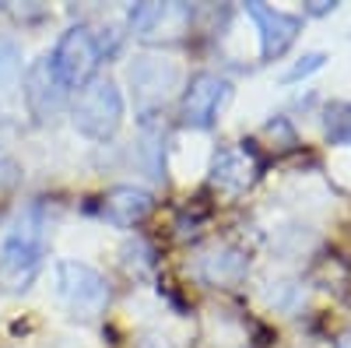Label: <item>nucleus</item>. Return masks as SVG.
Listing matches in <instances>:
<instances>
[{
  "mask_svg": "<svg viewBox=\"0 0 351 348\" xmlns=\"http://www.w3.org/2000/svg\"><path fill=\"white\" fill-rule=\"evenodd\" d=\"M21 92H25L28 113H32L36 120H53V116L64 109V102H67V84L60 81V74H56V67H53L49 56H39V60H32V67L25 71Z\"/></svg>",
  "mask_w": 351,
  "mask_h": 348,
  "instance_id": "obj_6",
  "label": "nucleus"
},
{
  "mask_svg": "<svg viewBox=\"0 0 351 348\" xmlns=\"http://www.w3.org/2000/svg\"><path fill=\"white\" fill-rule=\"evenodd\" d=\"M123 264H127V271H134V275H144V271H148V268L155 264L148 243H141V240L127 243V246H123Z\"/></svg>",
  "mask_w": 351,
  "mask_h": 348,
  "instance_id": "obj_15",
  "label": "nucleus"
},
{
  "mask_svg": "<svg viewBox=\"0 0 351 348\" xmlns=\"http://www.w3.org/2000/svg\"><path fill=\"white\" fill-rule=\"evenodd\" d=\"M250 271V260L243 250L236 246H211L204 250L200 260H197V275L208 281V285H239Z\"/></svg>",
  "mask_w": 351,
  "mask_h": 348,
  "instance_id": "obj_11",
  "label": "nucleus"
},
{
  "mask_svg": "<svg viewBox=\"0 0 351 348\" xmlns=\"http://www.w3.org/2000/svg\"><path fill=\"white\" fill-rule=\"evenodd\" d=\"M56 296L74 321H95L109 306V281L84 260L56 264Z\"/></svg>",
  "mask_w": 351,
  "mask_h": 348,
  "instance_id": "obj_3",
  "label": "nucleus"
},
{
  "mask_svg": "<svg viewBox=\"0 0 351 348\" xmlns=\"http://www.w3.org/2000/svg\"><path fill=\"white\" fill-rule=\"evenodd\" d=\"M324 134L330 144L351 148V102H330L324 109Z\"/></svg>",
  "mask_w": 351,
  "mask_h": 348,
  "instance_id": "obj_13",
  "label": "nucleus"
},
{
  "mask_svg": "<svg viewBox=\"0 0 351 348\" xmlns=\"http://www.w3.org/2000/svg\"><path fill=\"white\" fill-rule=\"evenodd\" d=\"M337 348H351V327H348V331L337 338Z\"/></svg>",
  "mask_w": 351,
  "mask_h": 348,
  "instance_id": "obj_20",
  "label": "nucleus"
},
{
  "mask_svg": "<svg viewBox=\"0 0 351 348\" xmlns=\"http://www.w3.org/2000/svg\"><path fill=\"white\" fill-rule=\"evenodd\" d=\"M49 243V222L39 205L18 215L14 229L0 246V288L4 292H25L43 271V257Z\"/></svg>",
  "mask_w": 351,
  "mask_h": 348,
  "instance_id": "obj_1",
  "label": "nucleus"
},
{
  "mask_svg": "<svg viewBox=\"0 0 351 348\" xmlns=\"http://www.w3.org/2000/svg\"><path fill=\"white\" fill-rule=\"evenodd\" d=\"M228 95H232V84L225 78L208 74V71L197 74L190 81L186 95H183V124L186 127H197V130L215 127V120H218L221 106L228 102Z\"/></svg>",
  "mask_w": 351,
  "mask_h": 348,
  "instance_id": "obj_8",
  "label": "nucleus"
},
{
  "mask_svg": "<svg viewBox=\"0 0 351 348\" xmlns=\"http://www.w3.org/2000/svg\"><path fill=\"white\" fill-rule=\"evenodd\" d=\"M295 296H299V288L291 281H271V288H267V303L278 310H288V299H295Z\"/></svg>",
  "mask_w": 351,
  "mask_h": 348,
  "instance_id": "obj_17",
  "label": "nucleus"
},
{
  "mask_svg": "<svg viewBox=\"0 0 351 348\" xmlns=\"http://www.w3.org/2000/svg\"><path fill=\"white\" fill-rule=\"evenodd\" d=\"M324 64H327V53H306L295 67L281 74V81H285V84H291V81H302V78H309L313 71H319Z\"/></svg>",
  "mask_w": 351,
  "mask_h": 348,
  "instance_id": "obj_16",
  "label": "nucleus"
},
{
  "mask_svg": "<svg viewBox=\"0 0 351 348\" xmlns=\"http://www.w3.org/2000/svg\"><path fill=\"white\" fill-rule=\"evenodd\" d=\"M246 14L256 25V36H260V56L263 60H278L291 49V43L299 39L302 32V18L299 14H288L267 4H246Z\"/></svg>",
  "mask_w": 351,
  "mask_h": 348,
  "instance_id": "obj_7",
  "label": "nucleus"
},
{
  "mask_svg": "<svg viewBox=\"0 0 351 348\" xmlns=\"http://www.w3.org/2000/svg\"><path fill=\"white\" fill-rule=\"evenodd\" d=\"M49 60H53L56 74H60V81L67 84V92L71 89H84V84L92 81L99 60H102L92 28H84V25L67 28V32L60 36V43H56V49L49 53Z\"/></svg>",
  "mask_w": 351,
  "mask_h": 348,
  "instance_id": "obj_5",
  "label": "nucleus"
},
{
  "mask_svg": "<svg viewBox=\"0 0 351 348\" xmlns=\"http://www.w3.org/2000/svg\"><path fill=\"white\" fill-rule=\"evenodd\" d=\"M334 8H337V4H327V0H316V4H313L309 11H313V14H327V11H334Z\"/></svg>",
  "mask_w": 351,
  "mask_h": 348,
  "instance_id": "obj_19",
  "label": "nucleus"
},
{
  "mask_svg": "<svg viewBox=\"0 0 351 348\" xmlns=\"http://www.w3.org/2000/svg\"><path fill=\"white\" fill-rule=\"evenodd\" d=\"M21 78V46L0 36V95L11 92Z\"/></svg>",
  "mask_w": 351,
  "mask_h": 348,
  "instance_id": "obj_14",
  "label": "nucleus"
},
{
  "mask_svg": "<svg viewBox=\"0 0 351 348\" xmlns=\"http://www.w3.org/2000/svg\"><path fill=\"white\" fill-rule=\"evenodd\" d=\"M180 78H183V67L176 64L172 56H162V53H141V56H134L130 67H127V81L134 89V102L144 113L158 109L176 89H180Z\"/></svg>",
  "mask_w": 351,
  "mask_h": 348,
  "instance_id": "obj_4",
  "label": "nucleus"
},
{
  "mask_svg": "<svg viewBox=\"0 0 351 348\" xmlns=\"http://www.w3.org/2000/svg\"><path fill=\"white\" fill-rule=\"evenodd\" d=\"M256 180V159L243 148H218L211 162V183L228 194H243Z\"/></svg>",
  "mask_w": 351,
  "mask_h": 348,
  "instance_id": "obj_10",
  "label": "nucleus"
},
{
  "mask_svg": "<svg viewBox=\"0 0 351 348\" xmlns=\"http://www.w3.org/2000/svg\"><path fill=\"white\" fill-rule=\"evenodd\" d=\"M102 218L109 225H120V229H130L137 225L144 215L152 211V194L141 190V187H112L106 197H102Z\"/></svg>",
  "mask_w": 351,
  "mask_h": 348,
  "instance_id": "obj_12",
  "label": "nucleus"
},
{
  "mask_svg": "<svg viewBox=\"0 0 351 348\" xmlns=\"http://www.w3.org/2000/svg\"><path fill=\"white\" fill-rule=\"evenodd\" d=\"M137 348H176L165 334H144L141 341H137Z\"/></svg>",
  "mask_w": 351,
  "mask_h": 348,
  "instance_id": "obj_18",
  "label": "nucleus"
},
{
  "mask_svg": "<svg viewBox=\"0 0 351 348\" xmlns=\"http://www.w3.org/2000/svg\"><path fill=\"white\" fill-rule=\"evenodd\" d=\"M130 32L141 39H180L190 25L186 4H137L127 14Z\"/></svg>",
  "mask_w": 351,
  "mask_h": 348,
  "instance_id": "obj_9",
  "label": "nucleus"
},
{
  "mask_svg": "<svg viewBox=\"0 0 351 348\" xmlns=\"http://www.w3.org/2000/svg\"><path fill=\"white\" fill-rule=\"evenodd\" d=\"M71 120L88 141H109L123 124V92L112 78H92L77 89Z\"/></svg>",
  "mask_w": 351,
  "mask_h": 348,
  "instance_id": "obj_2",
  "label": "nucleus"
}]
</instances>
